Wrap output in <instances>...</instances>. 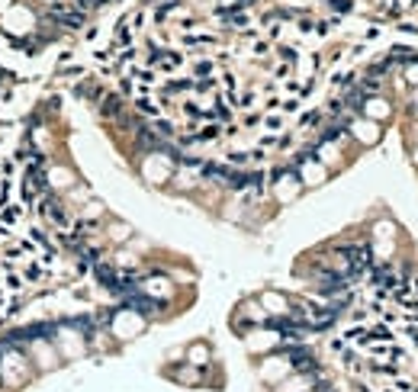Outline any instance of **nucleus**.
<instances>
[{
  "label": "nucleus",
  "mask_w": 418,
  "mask_h": 392,
  "mask_svg": "<svg viewBox=\"0 0 418 392\" xmlns=\"http://www.w3.org/2000/svg\"><path fill=\"white\" fill-rule=\"evenodd\" d=\"M97 113H100V119H113V123H116V116L126 113L123 93H103V100L97 103Z\"/></svg>",
  "instance_id": "nucleus-1"
},
{
  "label": "nucleus",
  "mask_w": 418,
  "mask_h": 392,
  "mask_svg": "<svg viewBox=\"0 0 418 392\" xmlns=\"http://www.w3.org/2000/svg\"><path fill=\"white\" fill-rule=\"evenodd\" d=\"M23 212H26V206L23 203H7L4 209H0V225H7V229H16L23 219Z\"/></svg>",
  "instance_id": "nucleus-2"
},
{
  "label": "nucleus",
  "mask_w": 418,
  "mask_h": 392,
  "mask_svg": "<svg viewBox=\"0 0 418 392\" xmlns=\"http://www.w3.org/2000/svg\"><path fill=\"white\" fill-rule=\"evenodd\" d=\"M23 280L26 283H45L48 280V267L39 264V260H29V264L23 267Z\"/></svg>",
  "instance_id": "nucleus-3"
},
{
  "label": "nucleus",
  "mask_w": 418,
  "mask_h": 392,
  "mask_svg": "<svg viewBox=\"0 0 418 392\" xmlns=\"http://www.w3.org/2000/svg\"><path fill=\"white\" fill-rule=\"evenodd\" d=\"M0 286H4V290H10V293H20L23 286H26V280H23V273H16V270L7 267L4 276H0Z\"/></svg>",
  "instance_id": "nucleus-4"
},
{
  "label": "nucleus",
  "mask_w": 418,
  "mask_h": 392,
  "mask_svg": "<svg viewBox=\"0 0 418 392\" xmlns=\"http://www.w3.org/2000/svg\"><path fill=\"white\" fill-rule=\"evenodd\" d=\"M132 106H135V113H145V116H151V119H158V116H161V109L154 106V100H151V97H145V93H138V97L132 100Z\"/></svg>",
  "instance_id": "nucleus-5"
},
{
  "label": "nucleus",
  "mask_w": 418,
  "mask_h": 392,
  "mask_svg": "<svg viewBox=\"0 0 418 392\" xmlns=\"http://www.w3.org/2000/svg\"><path fill=\"white\" fill-rule=\"evenodd\" d=\"M55 74H62V77H68V81H81V77H87V71H84V65H62V68H55Z\"/></svg>",
  "instance_id": "nucleus-6"
},
{
  "label": "nucleus",
  "mask_w": 418,
  "mask_h": 392,
  "mask_svg": "<svg viewBox=\"0 0 418 392\" xmlns=\"http://www.w3.org/2000/svg\"><path fill=\"white\" fill-rule=\"evenodd\" d=\"M97 36H100V29H97V26H90V23H87V26H84V39H87V42H93Z\"/></svg>",
  "instance_id": "nucleus-7"
},
{
  "label": "nucleus",
  "mask_w": 418,
  "mask_h": 392,
  "mask_svg": "<svg viewBox=\"0 0 418 392\" xmlns=\"http://www.w3.org/2000/svg\"><path fill=\"white\" fill-rule=\"evenodd\" d=\"M209 71H213V65H209V62H199V65H196V74H199V77H206Z\"/></svg>",
  "instance_id": "nucleus-8"
},
{
  "label": "nucleus",
  "mask_w": 418,
  "mask_h": 392,
  "mask_svg": "<svg viewBox=\"0 0 418 392\" xmlns=\"http://www.w3.org/2000/svg\"><path fill=\"white\" fill-rule=\"evenodd\" d=\"M0 357H4V354H0ZM0 382H4V376H0Z\"/></svg>",
  "instance_id": "nucleus-9"
}]
</instances>
